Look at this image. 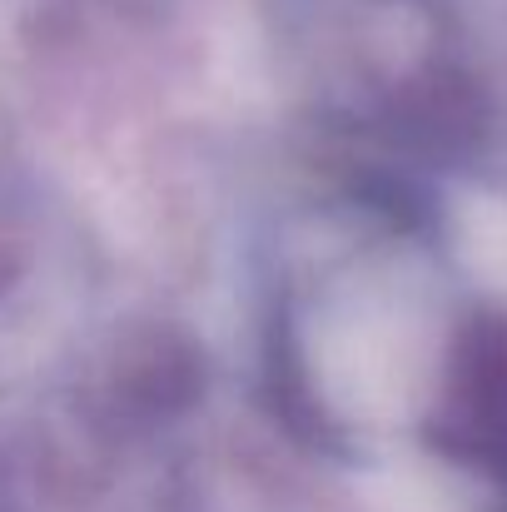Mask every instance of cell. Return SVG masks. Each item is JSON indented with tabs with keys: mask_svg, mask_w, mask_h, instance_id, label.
<instances>
[]
</instances>
